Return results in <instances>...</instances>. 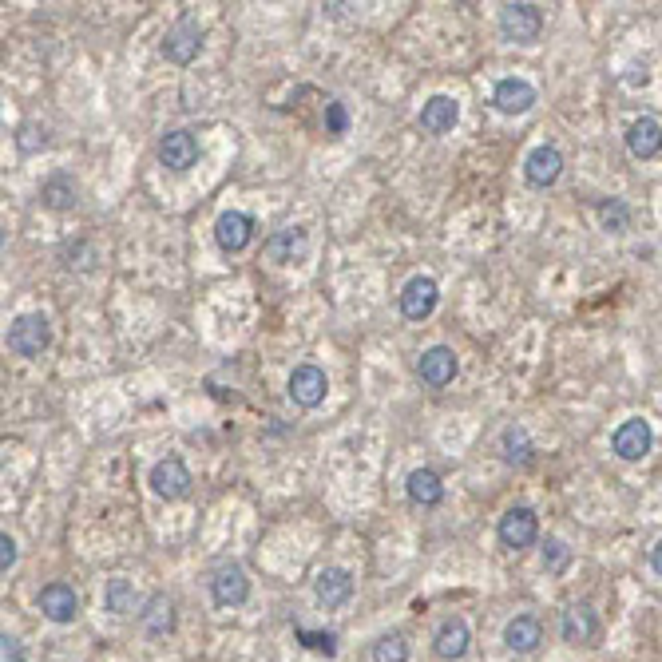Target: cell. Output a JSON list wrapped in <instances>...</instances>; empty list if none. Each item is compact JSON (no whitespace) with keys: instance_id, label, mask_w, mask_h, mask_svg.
Masks as SVG:
<instances>
[{"instance_id":"16","label":"cell","mask_w":662,"mask_h":662,"mask_svg":"<svg viewBox=\"0 0 662 662\" xmlns=\"http://www.w3.org/2000/svg\"><path fill=\"white\" fill-rule=\"evenodd\" d=\"M306 246H310V230L306 226H282L278 234L266 238V258L290 266V262H298L306 254Z\"/></svg>"},{"instance_id":"14","label":"cell","mask_w":662,"mask_h":662,"mask_svg":"<svg viewBox=\"0 0 662 662\" xmlns=\"http://www.w3.org/2000/svg\"><path fill=\"white\" fill-rule=\"evenodd\" d=\"M40 611H44V619L48 623H72L76 615H80V599H76V591L68 587V583H48V587H40Z\"/></svg>"},{"instance_id":"10","label":"cell","mask_w":662,"mask_h":662,"mask_svg":"<svg viewBox=\"0 0 662 662\" xmlns=\"http://www.w3.org/2000/svg\"><path fill=\"white\" fill-rule=\"evenodd\" d=\"M199 52H203V28L195 20H179L163 40V56L171 64H191Z\"/></svg>"},{"instance_id":"18","label":"cell","mask_w":662,"mask_h":662,"mask_svg":"<svg viewBox=\"0 0 662 662\" xmlns=\"http://www.w3.org/2000/svg\"><path fill=\"white\" fill-rule=\"evenodd\" d=\"M492 104H496V111H504V115H524V111H532V104H536V88L524 76H508V80L496 84Z\"/></svg>"},{"instance_id":"24","label":"cell","mask_w":662,"mask_h":662,"mask_svg":"<svg viewBox=\"0 0 662 662\" xmlns=\"http://www.w3.org/2000/svg\"><path fill=\"white\" fill-rule=\"evenodd\" d=\"M405 492H409V500L421 504V508H433V504H441L444 500V484L433 468H417V472H409Z\"/></svg>"},{"instance_id":"27","label":"cell","mask_w":662,"mask_h":662,"mask_svg":"<svg viewBox=\"0 0 662 662\" xmlns=\"http://www.w3.org/2000/svg\"><path fill=\"white\" fill-rule=\"evenodd\" d=\"M104 607H108L111 615L135 611V587H131L127 579H111L108 587H104Z\"/></svg>"},{"instance_id":"22","label":"cell","mask_w":662,"mask_h":662,"mask_svg":"<svg viewBox=\"0 0 662 662\" xmlns=\"http://www.w3.org/2000/svg\"><path fill=\"white\" fill-rule=\"evenodd\" d=\"M627 151H631L635 159H655V155L662 151V123L659 119H651V115L635 119V123L627 127Z\"/></svg>"},{"instance_id":"8","label":"cell","mask_w":662,"mask_h":662,"mask_svg":"<svg viewBox=\"0 0 662 662\" xmlns=\"http://www.w3.org/2000/svg\"><path fill=\"white\" fill-rule=\"evenodd\" d=\"M651 444H655V433H651V425H647L643 417L623 421V425L615 429V437H611V448H615L619 460H643V456L651 452Z\"/></svg>"},{"instance_id":"34","label":"cell","mask_w":662,"mask_h":662,"mask_svg":"<svg viewBox=\"0 0 662 662\" xmlns=\"http://www.w3.org/2000/svg\"><path fill=\"white\" fill-rule=\"evenodd\" d=\"M0 662H24V643L16 635H0Z\"/></svg>"},{"instance_id":"6","label":"cell","mask_w":662,"mask_h":662,"mask_svg":"<svg viewBox=\"0 0 662 662\" xmlns=\"http://www.w3.org/2000/svg\"><path fill=\"white\" fill-rule=\"evenodd\" d=\"M326 389H330V381H326V373L318 365H298L290 373V389L286 393H290V401L298 409H318L326 401Z\"/></svg>"},{"instance_id":"11","label":"cell","mask_w":662,"mask_h":662,"mask_svg":"<svg viewBox=\"0 0 662 662\" xmlns=\"http://www.w3.org/2000/svg\"><path fill=\"white\" fill-rule=\"evenodd\" d=\"M199 159V139L191 131H167L159 139V163L167 171H191Z\"/></svg>"},{"instance_id":"4","label":"cell","mask_w":662,"mask_h":662,"mask_svg":"<svg viewBox=\"0 0 662 662\" xmlns=\"http://www.w3.org/2000/svg\"><path fill=\"white\" fill-rule=\"evenodd\" d=\"M437 302H441V286H437L429 274L409 278L405 290H401V314H405L409 322H425V318L437 310Z\"/></svg>"},{"instance_id":"28","label":"cell","mask_w":662,"mask_h":662,"mask_svg":"<svg viewBox=\"0 0 662 662\" xmlns=\"http://www.w3.org/2000/svg\"><path fill=\"white\" fill-rule=\"evenodd\" d=\"M599 226H603L607 234H623V230L631 226V207H627L623 199H607V203H599Z\"/></svg>"},{"instance_id":"35","label":"cell","mask_w":662,"mask_h":662,"mask_svg":"<svg viewBox=\"0 0 662 662\" xmlns=\"http://www.w3.org/2000/svg\"><path fill=\"white\" fill-rule=\"evenodd\" d=\"M12 563H16V540L4 532V536H0V571L8 575V571H12Z\"/></svg>"},{"instance_id":"21","label":"cell","mask_w":662,"mask_h":662,"mask_svg":"<svg viewBox=\"0 0 662 662\" xmlns=\"http://www.w3.org/2000/svg\"><path fill=\"white\" fill-rule=\"evenodd\" d=\"M468 643H472V635H468V623L464 619H444L441 627H437V635H433V651L444 662L464 659L468 655Z\"/></svg>"},{"instance_id":"20","label":"cell","mask_w":662,"mask_h":662,"mask_svg":"<svg viewBox=\"0 0 662 662\" xmlns=\"http://www.w3.org/2000/svg\"><path fill=\"white\" fill-rule=\"evenodd\" d=\"M314 595L322 607H345L353 595V575L345 567H322L314 579Z\"/></svg>"},{"instance_id":"5","label":"cell","mask_w":662,"mask_h":662,"mask_svg":"<svg viewBox=\"0 0 662 662\" xmlns=\"http://www.w3.org/2000/svg\"><path fill=\"white\" fill-rule=\"evenodd\" d=\"M147 484H151V492L163 496V500H183V496L191 492V472H187V464H183L179 456H167V460H159V464L151 468Z\"/></svg>"},{"instance_id":"1","label":"cell","mask_w":662,"mask_h":662,"mask_svg":"<svg viewBox=\"0 0 662 662\" xmlns=\"http://www.w3.org/2000/svg\"><path fill=\"white\" fill-rule=\"evenodd\" d=\"M8 349L16 357H40L48 345H52V326L44 314H20L12 326H8Z\"/></svg>"},{"instance_id":"3","label":"cell","mask_w":662,"mask_h":662,"mask_svg":"<svg viewBox=\"0 0 662 662\" xmlns=\"http://www.w3.org/2000/svg\"><path fill=\"white\" fill-rule=\"evenodd\" d=\"M496 536H500L504 548L524 552V548L536 544V536H540V520H536V512L524 508V504H520V508H508V512L500 516V524H496Z\"/></svg>"},{"instance_id":"31","label":"cell","mask_w":662,"mask_h":662,"mask_svg":"<svg viewBox=\"0 0 662 662\" xmlns=\"http://www.w3.org/2000/svg\"><path fill=\"white\" fill-rule=\"evenodd\" d=\"M48 143V135H44V127H36V123H24L20 131H16V147L24 151V155H32L36 147H44Z\"/></svg>"},{"instance_id":"30","label":"cell","mask_w":662,"mask_h":662,"mask_svg":"<svg viewBox=\"0 0 662 662\" xmlns=\"http://www.w3.org/2000/svg\"><path fill=\"white\" fill-rule=\"evenodd\" d=\"M567 563H571V548L563 544V540H544V567L552 571V575H559V571H567Z\"/></svg>"},{"instance_id":"2","label":"cell","mask_w":662,"mask_h":662,"mask_svg":"<svg viewBox=\"0 0 662 662\" xmlns=\"http://www.w3.org/2000/svg\"><path fill=\"white\" fill-rule=\"evenodd\" d=\"M500 32H504V40H512V44H536L540 32H544V12H540V4H528V0L504 4V8H500Z\"/></svg>"},{"instance_id":"9","label":"cell","mask_w":662,"mask_h":662,"mask_svg":"<svg viewBox=\"0 0 662 662\" xmlns=\"http://www.w3.org/2000/svg\"><path fill=\"white\" fill-rule=\"evenodd\" d=\"M559 631H563V643H571V647H595L599 643V619L587 603H571L563 611Z\"/></svg>"},{"instance_id":"33","label":"cell","mask_w":662,"mask_h":662,"mask_svg":"<svg viewBox=\"0 0 662 662\" xmlns=\"http://www.w3.org/2000/svg\"><path fill=\"white\" fill-rule=\"evenodd\" d=\"M345 127H349L345 104H326V131L330 135H345Z\"/></svg>"},{"instance_id":"23","label":"cell","mask_w":662,"mask_h":662,"mask_svg":"<svg viewBox=\"0 0 662 662\" xmlns=\"http://www.w3.org/2000/svg\"><path fill=\"white\" fill-rule=\"evenodd\" d=\"M456 119H460V104H456L452 96H433V100L421 108V127H425L429 135H448V131L456 127Z\"/></svg>"},{"instance_id":"15","label":"cell","mask_w":662,"mask_h":662,"mask_svg":"<svg viewBox=\"0 0 662 662\" xmlns=\"http://www.w3.org/2000/svg\"><path fill=\"white\" fill-rule=\"evenodd\" d=\"M524 175H528L532 187H552L555 179L563 175V155H559V147H552V143L532 147L528 159H524Z\"/></svg>"},{"instance_id":"26","label":"cell","mask_w":662,"mask_h":662,"mask_svg":"<svg viewBox=\"0 0 662 662\" xmlns=\"http://www.w3.org/2000/svg\"><path fill=\"white\" fill-rule=\"evenodd\" d=\"M40 195H44V203H48L52 211H72V207H76V187H72V179H64V175L48 179Z\"/></svg>"},{"instance_id":"12","label":"cell","mask_w":662,"mask_h":662,"mask_svg":"<svg viewBox=\"0 0 662 662\" xmlns=\"http://www.w3.org/2000/svg\"><path fill=\"white\" fill-rule=\"evenodd\" d=\"M456 369H460V361H456V353H452L448 345L425 349L421 361H417V377H421L429 389H444V385L456 377Z\"/></svg>"},{"instance_id":"25","label":"cell","mask_w":662,"mask_h":662,"mask_svg":"<svg viewBox=\"0 0 662 662\" xmlns=\"http://www.w3.org/2000/svg\"><path fill=\"white\" fill-rule=\"evenodd\" d=\"M500 452H504V460H508L512 468H524V464H532L536 444H532L524 425H508V429L500 433Z\"/></svg>"},{"instance_id":"13","label":"cell","mask_w":662,"mask_h":662,"mask_svg":"<svg viewBox=\"0 0 662 662\" xmlns=\"http://www.w3.org/2000/svg\"><path fill=\"white\" fill-rule=\"evenodd\" d=\"M250 238H254V219H250V215H242V211H222L219 219H215V242H219V250H226V254L246 250Z\"/></svg>"},{"instance_id":"7","label":"cell","mask_w":662,"mask_h":662,"mask_svg":"<svg viewBox=\"0 0 662 662\" xmlns=\"http://www.w3.org/2000/svg\"><path fill=\"white\" fill-rule=\"evenodd\" d=\"M211 599L219 607H242L250 599V579H246V571L238 563L215 567V575H211Z\"/></svg>"},{"instance_id":"36","label":"cell","mask_w":662,"mask_h":662,"mask_svg":"<svg viewBox=\"0 0 662 662\" xmlns=\"http://www.w3.org/2000/svg\"><path fill=\"white\" fill-rule=\"evenodd\" d=\"M651 567H655V571L662 575V540L655 544V548H651Z\"/></svg>"},{"instance_id":"32","label":"cell","mask_w":662,"mask_h":662,"mask_svg":"<svg viewBox=\"0 0 662 662\" xmlns=\"http://www.w3.org/2000/svg\"><path fill=\"white\" fill-rule=\"evenodd\" d=\"M298 639L310 647V651H322V655H337V635H322V631H298Z\"/></svg>"},{"instance_id":"17","label":"cell","mask_w":662,"mask_h":662,"mask_svg":"<svg viewBox=\"0 0 662 662\" xmlns=\"http://www.w3.org/2000/svg\"><path fill=\"white\" fill-rule=\"evenodd\" d=\"M139 623H143V635H147V639H167V635L175 631V599L163 595V591H155V595L143 603Z\"/></svg>"},{"instance_id":"29","label":"cell","mask_w":662,"mask_h":662,"mask_svg":"<svg viewBox=\"0 0 662 662\" xmlns=\"http://www.w3.org/2000/svg\"><path fill=\"white\" fill-rule=\"evenodd\" d=\"M373 662H409V643L405 635H385L373 643Z\"/></svg>"},{"instance_id":"19","label":"cell","mask_w":662,"mask_h":662,"mask_svg":"<svg viewBox=\"0 0 662 662\" xmlns=\"http://www.w3.org/2000/svg\"><path fill=\"white\" fill-rule=\"evenodd\" d=\"M540 643H544V623H540L536 615H516V619H508V627H504V647H508L512 655H532Z\"/></svg>"}]
</instances>
